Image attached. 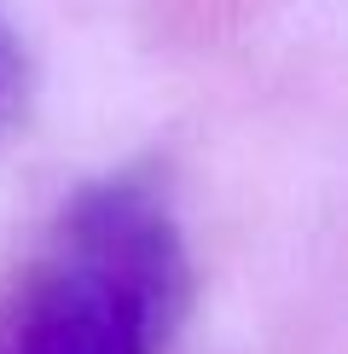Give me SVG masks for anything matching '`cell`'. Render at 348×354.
Listing matches in <instances>:
<instances>
[{
	"label": "cell",
	"instance_id": "cell-2",
	"mask_svg": "<svg viewBox=\"0 0 348 354\" xmlns=\"http://www.w3.org/2000/svg\"><path fill=\"white\" fill-rule=\"evenodd\" d=\"M23 87H29V70H23V47L18 35H12V24L0 18V128L18 116L23 105Z\"/></svg>",
	"mask_w": 348,
	"mask_h": 354
},
{
	"label": "cell",
	"instance_id": "cell-1",
	"mask_svg": "<svg viewBox=\"0 0 348 354\" xmlns=\"http://www.w3.org/2000/svg\"><path fill=\"white\" fill-rule=\"evenodd\" d=\"M192 256L168 192L145 174L81 186L0 297V354H168Z\"/></svg>",
	"mask_w": 348,
	"mask_h": 354
}]
</instances>
